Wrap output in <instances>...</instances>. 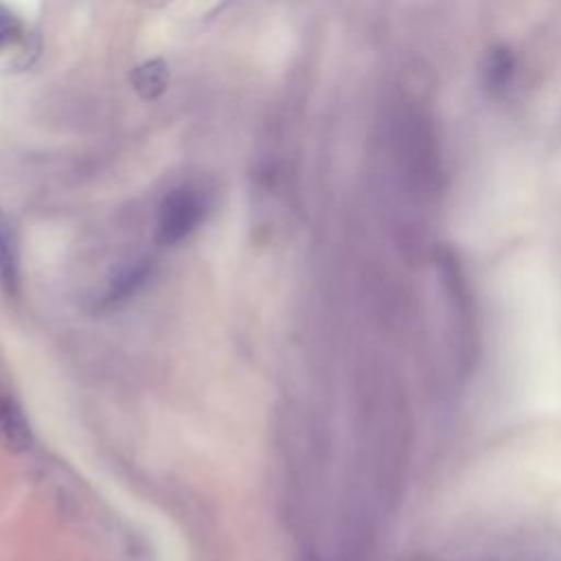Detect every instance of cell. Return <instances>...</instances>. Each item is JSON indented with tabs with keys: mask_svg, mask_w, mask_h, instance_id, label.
Instances as JSON below:
<instances>
[{
	"mask_svg": "<svg viewBox=\"0 0 561 561\" xmlns=\"http://www.w3.org/2000/svg\"><path fill=\"white\" fill-rule=\"evenodd\" d=\"M515 70V59L511 55V50L506 48H497L491 53L489 57V66H486V83L491 90H504L506 83L511 81Z\"/></svg>",
	"mask_w": 561,
	"mask_h": 561,
	"instance_id": "cell-6",
	"label": "cell"
},
{
	"mask_svg": "<svg viewBox=\"0 0 561 561\" xmlns=\"http://www.w3.org/2000/svg\"><path fill=\"white\" fill-rule=\"evenodd\" d=\"M169 77H171L169 64L162 57H156L136 66L129 75V81L138 96L151 101V99H158L169 88Z\"/></svg>",
	"mask_w": 561,
	"mask_h": 561,
	"instance_id": "cell-4",
	"label": "cell"
},
{
	"mask_svg": "<svg viewBox=\"0 0 561 561\" xmlns=\"http://www.w3.org/2000/svg\"><path fill=\"white\" fill-rule=\"evenodd\" d=\"M140 2H145V4H149V7H164V4H169L171 0H140Z\"/></svg>",
	"mask_w": 561,
	"mask_h": 561,
	"instance_id": "cell-9",
	"label": "cell"
},
{
	"mask_svg": "<svg viewBox=\"0 0 561 561\" xmlns=\"http://www.w3.org/2000/svg\"><path fill=\"white\" fill-rule=\"evenodd\" d=\"M206 202L204 195L191 186L173 188L158 208L156 234L164 245L184 241L204 219Z\"/></svg>",
	"mask_w": 561,
	"mask_h": 561,
	"instance_id": "cell-1",
	"label": "cell"
},
{
	"mask_svg": "<svg viewBox=\"0 0 561 561\" xmlns=\"http://www.w3.org/2000/svg\"><path fill=\"white\" fill-rule=\"evenodd\" d=\"M147 272H149L147 265H131L129 270H125V272L118 276V280H116V285H114L112 291H114V294H129L131 289H136V287L145 280Z\"/></svg>",
	"mask_w": 561,
	"mask_h": 561,
	"instance_id": "cell-7",
	"label": "cell"
},
{
	"mask_svg": "<svg viewBox=\"0 0 561 561\" xmlns=\"http://www.w3.org/2000/svg\"><path fill=\"white\" fill-rule=\"evenodd\" d=\"M0 438L13 451H26L33 445V432L20 403L0 392Z\"/></svg>",
	"mask_w": 561,
	"mask_h": 561,
	"instance_id": "cell-3",
	"label": "cell"
},
{
	"mask_svg": "<svg viewBox=\"0 0 561 561\" xmlns=\"http://www.w3.org/2000/svg\"><path fill=\"white\" fill-rule=\"evenodd\" d=\"M462 561H561V541L541 533L495 537Z\"/></svg>",
	"mask_w": 561,
	"mask_h": 561,
	"instance_id": "cell-2",
	"label": "cell"
},
{
	"mask_svg": "<svg viewBox=\"0 0 561 561\" xmlns=\"http://www.w3.org/2000/svg\"><path fill=\"white\" fill-rule=\"evenodd\" d=\"M20 33V22L18 18L0 4V46L9 44L11 39H15V35Z\"/></svg>",
	"mask_w": 561,
	"mask_h": 561,
	"instance_id": "cell-8",
	"label": "cell"
},
{
	"mask_svg": "<svg viewBox=\"0 0 561 561\" xmlns=\"http://www.w3.org/2000/svg\"><path fill=\"white\" fill-rule=\"evenodd\" d=\"M18 245L13 228L7 219V215L0 208V287L7 294H13L18 289Z\"/></svg>",
	"mask_w": 561,
	"mask_h": 561,
	"instance_id": "cell-5",
	"label": "cell"
}]
</instances>
